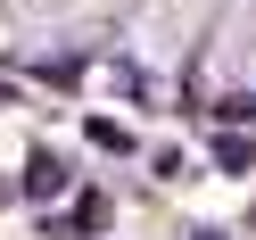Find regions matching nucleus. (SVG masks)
Segmentation results:
<instances>
[{
    "label": "nucleus",
    "instance_id": "1",
    "mask_svg": "<svg viewBox=\"0 0 256 240\" xmlns=\"http://www.w3.org/2000/svg\"><path fill=\"white\" fill-rule=\"evenodd\" d=\"M58 190H66V157L34 149V157H25V199H58Z\"/></svg>",
    "mask_w": 256,
    "mask_h": 240
},
{
    "label": "nucleus",
    "instance_id": "2",
    "mask_svg": "<svg viewBox=\"0 0 256 240\" xmlns=\"http://www.w3.org/2000/svg\"><path fill=\"white\" fill-rule=\"evenodd\" d=\"M215 166H223V174H248V166H256V149H248L240 133H223V141H215Z\"/></svg>",
    "mask_w": 256,
    "mask_h": 240
}]
</instances>
